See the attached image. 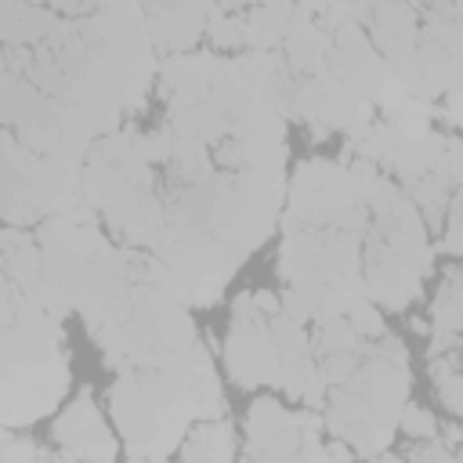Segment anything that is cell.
Instances as JSON below:
<instances>
[{
    "mask_svg": "<svg viewBox=\"0 0 463 463\" xmlns=\"http://www.w3.org/2000/svg\"><path fill=\"white\" fill-rule=\"evenodd\" d=\"M434 333L441 336H463V268H452L445 275V286L430 307Z\"/></svg>",
    "mask_w": 463,
    "mask_h": 463,
    "instance_id": "obj_21",
    "label": "cell"
},
{
    "mask_svg": "<svg viewBox=\"0 0 463 463\" xmlns=\"http://www.w3.org/2000/svg\"><path fill=\"white\" fill-rule=\"evenodd\" d=\"M362 279H365V293L373 304L387 307V311H402L420 297L423 286V271L416 264H409L402 253H394L383 239L365 235V253H362Z\"/></svg>",
    "mask_w": 463,
    "mask_h": 463,
    "instance_id": "obj_9",
    "label": "cell"
},
{
    "mask_svg": "<svg viewBox=\"0 0 463 463\" xmlns=\"http://www.w3.org/2000/svg\"><path fill=\"white\" fill-rule=\"evenodd\" d=\"M340 87H347L354 98L376 105V94L387 80V61L373 47L362 25H340L333 29V54L326 69Z\"/></svg>",
    "mask_w": 463,
    "mask_h": 463,
    "instance_id": "obj_8",
    "label": "cell"
},
{
    "mask_svg": "<svg viewBox=\"0 0 463 463\" xmlns=\"http://www.w3.org/2000/svg\"><path fill=\"white\" fill-rule=\"evenodd\" d=\"M373 463H405V459H402V456H394V452H380Z\"/></svg>",
    "mask_w": 463,
    "mask_h": 463,
    "instance_id": "obj_35",
    "label": "cell"
},
{
    "mask_svg": "<svg viewBox=\"0 0 463 463\" xmlns=\"http://www.w3.org/2000/svg\"><path fill=\"white\" fill-rule=\"evenodd\" d=\"M43 449H36L29 438H18L14 430L4 434V449H0V463H40Z\"/></svg>",
    "mask_w": 463,
    "mask_h": 463,
    "instance_id": "obj_28",
    "label": "cell"
},
{
    "mask_svg": "<svg viewBox=\"0 0 463 463\" xmlns=\"http://www.w3.org/2000/svg\"><path fill=\"white\" fill-rule=\"evenodd\" d=\"M333 33L318 22V4H297V22L282 43V58L297 80L322 76L329 69Z\"/></svg>",
    "mask_w": 463,
    "mask_h": 463,
    "instance_id": "obj_12",
    "label": "cell"
},
{
    "mask_svg": "<svg viewBox=\"0 0 463 463\" xmlns=\"http://www.w3.org/2000/svg\"><path fill=\"white\" fill-rule=\"evenodd\" d=\"M253 307H257L264 318H271V315H279V311H282V300H279L275 293L260 289V293H253Z\"/></svg>",
    "mask_w": 463,
    "mask_h": 463,
    "instance_id": "obj_33",
    "label": "cell"
},
{
    "mask_svg": "<svg viewBox=\"0 0 463 463\" xmlns=\"http://www.w3.org/2000/svg\"><path fill=\"white\" fill-rule=\"evenodd\" d=\"M344 351H362V336L351 329L347 315L318 318L315 333H311V354L315 358H329V354H344Z\"/></svg>",
    "mask_w": 463,
    "mask_h": 463,
    "instance_id": "obj_22",
    "label": "cell"
},
{
    "mask_svg": "<svg viewBox=\"0 0 463 463\" xmlns=\"http://www.w3.org/2000/svg\"><path fill=\"white\" fill-rule=\"evenodd\" d=\"M344 315H347L351 329H354L362 340H380V336H383V318H380V311H376V304H373L369 297L354 300Z\"/></svg>",
    "mask_w": 463,
    "mask_h": 463,
    "instance_id": "obj_26",
    "label": "cell"
},
{
    "mask_svg": "<svg viewBox=\"0 0 463 463\" xmlns=\"http://www.w3.org/2000/svg\"><path fill=\"white\" fill-rule=\"evenodd\" d=\"M434 383H438L441 402H445L456 416H463V365H459V369H452V373H445V376H438Z\"/></svg>",
    "mask_w": 463,
    "mask_h": 463,
    "instance_id": "obj_29",
    "label": "cell"
},
{
    "mask_svg": "<svg viewBox=\"0 0 463 463\" xmlns=\"http://www.w3.org/2000/svg\"><path fill=\"white\" fill-rule=\"evenodd\" d=\"M398 430L409 434V438H416V441H434L438 438V420L423 405H409L405 402V409L398 416Z\"/></svg>",
    "mask_w": 463,
    "mask_h": 463,
    "instance_id": "obj_27",
    "label": "cell"
},
{
    "mask_svg": "<svg viewBox=\"0 0 463 463\" xmlns=\"http://www.w3.org/2000/svg\"><path fill=\"white\" fill-rule=\"evenodd\" d=\"M58 25H61V14L54 7L14 4V0H4L0 4V36H4V47H36Z\"/></svg>",
    "mask_w": 463,
    "mask_h": 463,
    "instance_id": "obj_16",
    "label": "cell"
},
{
    "mask_svg": "<svg viewBox=\"0 0 463 463\" xmlns=\"http://www.w3.org/2000/svg\"><path fill=\"white\" fill-rule=\"evenodd\" d=\"M369 29H373V47L380 51V58L383 61L398 58L420 36V11L409 4H376L369 14Z\"/></svg>",
    "mask_w": 463,
    "mask_h": 463,
    "instance_id": "obj_17",
    "label": "cell"
},
{
    "mask_svg": "<svg viewBox=\"0 0 463 463\" xmlns=\"http://www.w3.org/2000/svg\"><path fill=\"white\" fill-rule=\"evenodd\" d=\"M315 369H318L315 354L289 358V362H282V369H279V387H282L289 398H304V387H307V380L315 376Z\"/></svg>",
    "mask_w": 463,
    "mask_h": 463,
    "instance_id": "obj_25",
    "label": "cell"
},
{
    "mask_svg": "<svg viewBox=\"0 0 463 463\" xmlns=\"http://www.w3.org/2000/svg\"><path fill=\"white\" fill-rule=\"evenodd\" d=\"M297 22V4H260L242 11V33L250 51H275L286 43L289 29Z\"/></svg>",
    "mask_w": 463,
    "mask_h": 463,
    "instance_id": "obj_18",
    "label": "cell"
},
{
    "mask_svg": "<svg viewBox=\"0 0 463 463\" xmlns=\"http://www.w3.org/2000/svg\"><path fill=\"white\" fill-rule=\"evenodd\" d=\"M109 412L116 420V430L123 434L130 459H166L192 427V416L163 409L134 373L119 376L109 387Z\"/></svg>",
    "mask_w": 463,
    "mask_h": 463,
    "instance_id": "obj_4",
    "label": "cell"
},
{
    "mask_svg": "<svg viewBox=\"0 0 463 463\" xmlns=\"http://www.w3.org/2000/svg\"><path fill=\"white\" fill-rule=\"evenodd\" d=\"M449 181H445V174L441 170H430V174H423V177H416V181H405V195L412 199V206L420 210V217H423V224H441L445 221V213H449Z\"/></svg>",
    "mask_w": 463,
    "mask_h": 463,
    "instance_id": "obj_20",
    "label": "cell"
},
{
    "mask_svg": "<svg viewBox=\"0 0 463 463\" xmlns=\"http://www.w3.org/2000/svg\"><path fill=\"white\" fill-rule=\"evenodd\" d=\"M51 438L76 463H116V438L105 427V420H101L90 391H80L76 394V402L58 416Z\"/></svg>",
    "mask_w": 463,
    "mask_h": 463,
    "instance_id": "obj_10",
    "label": "cell"
},
{
    "mask_svg": "<svg viewBox=\"0 0 463 463\" xmlns=\"http://www.w3.org/2000/svg\"><path fill=\"white\" fill-rule=\"evenodd\" d=\"M271 340L279 347V358L289 362V358H300V354H311V336L304 333V322L289 318V315H271Z\"/></svg>",
    "mask_w": 463,
    "mask_h": 463,
    "instance_id": "obj_23",
    "label": "cell"
},
{
    "mask_svg": "<svg viewBox=\"0 0 463 463\" xmlns=\"http://www.w3.org/2000/svg\"><path fill=\"white\" fill-rule=\"evenodd\" d=\"M307 449L297 412H286L275 398H257L246 412V456L250 463H300Z\"/></svg>",
    "mask_w": 463,
    "mask_h": 463,
    "instance_id": "obj_7",
    "label": "cell"
},
{
    "mask_svg": "<svg viewBox=\"0 0 463 463\" xmlns=\"http://www.w3.org/2000/svg\"><path fill=\"white\" fill-rule=\"evenodd\" d=\"M69 391V358L54 354L43 362H4V430H18L47 416Z\"/></svg>",
    "mask_w": 463,
    "mask_h": 463,
    "instance_id": "obj_5",
    "label": "cell"
},
{
    "mask_svg": "<svg viewBox=\"0 0 463 463\" xmlns=\"http://www.w3.org/2000/svg\"><path fill=\"white\" fill-rule=\"evenodd\" d=\"M438 116H441L445 123H452L456 130H463V87H456V90H449V94L441 98Z\"/></svg>",
    "mask_w": 463,
    "mask_h": 463,
    "instance_id": "obj_32",
    "label": "cell"
},
{
    "mask_svg": "<svg viewBox=\"0 0 463 463\" xmlns=\"http://www.w3.org/2000/svg\"><path fill=\"white\" fill-rule=\"evenodd\" d=\"M282 228L369 232V206L362 203L351 166H340L336 159H304L286 192Z\"/></svg>",
    "mask_w": 463,
    "mask_h": 463,
    "instance_id": "obj_3",
    "label": "cell"
},
{
    "mask_svg": "<svg viewBox=\"0 0 463 463\" xmlns=\"http://www.w3.org/2000/svg\"><path fill=\"white\" fill-rule=\"evenodd\" d=\"M83 163L29 152L11 130L0 134V210L7 228L43 224L47 217L83 203Z\"/></svg>",
    "mask_w": 463,
    "mask_h": 463,
    "instance_id": "obj_2",
    "label": "cell"
},
{
    "mask_svg": "<svg viewBox=\"0 0 463 463\" xmlns=\"http://www.w3.org/2000/svg\"><path fill=\"white\" fill-rule=\"evenodd\" d=\"M166 127L177 134V137H184V141H192V145H221L228 134H232V119H228V112H224V105L210 94V98H203V101H192V105H181V109H170L166 112Z\"/></svg>",
    "mask_w": 463,
    "mask_h": 463,
    "instance_id": "obj_15",
    "label": "cell"
},
{
    "mask_svg": "<svg viewBox=\"0 0 463 463\" xmlns=\"http://www.w3.org/2000/svg\"><path fill=\"white\" fill-rule=\"evenodd\" d=\"M221 61L224 58H217L213 51H188V54L163 58L159 61V90H163L166 105L181 109V105L210 98L217 72H221Z\"/></svg>",
    "mask_w": 463,
    "mask_h": 463,
    "instance_id": "obj_11",
    "label": "cell"
},
{
    "mask_svg": "<svg viewBox=\"0 0 463 463\" xmlns=\"http://www.w3.org/2000/svg\"><path fill=\"white\" fill-rule=\"evenodd\" d=\"M224 365L232 383L239 387H260V383H279V347L271 340V326L264 315L253 307V293H239L232 300V326L224 340Z\"/></svg>",
    "mask_w": 463,
    "mask_h": 463,
    "instance_id": "obj_6",
    "label": "cell"
},
{
    "mask_svg": "<svg viewBox=\"0 0 463 463\" xmlns=\"http://www.w3.org/2000/svg\"><path fill=\"white\" fill-rule=\"evenodd\" d=\"M130 463H166V459H130Z\"/></svg>",
    "mask_w": 463,
    "mask_h": 463,
    "instance_id": "obj_36",
    "label": "cell"
},
{
    "mask_svg": "<svg viewBox=\"0 0 463 463\" xmlns=\"http://www.w3.org/2000/svg\"><path fill=\"white\" fill-rule=\"evenodd\" d=\"M438 170L445 174L449 184L463 188V141H459V137H449V141H445V156H441V166H438Z\"/></svg>",
    "mask_w": 463,
    "mask_h": 463,
    "instance_id": "obj_30",
    "label": "cell"
},
{
    "mask_svg": "<svg viewBox=\"0 0 463 463\" xmlns=\"http://www.w3.org/2000/svg\"><path fill=\"white\" fill-rule=\"evenodd\" d=\"M300 463H351V449L344 441L333 445H311L300 452Z\"/></svg>",
    "mask_w": 463,
    "mask_h": 463,
    "instance_id": "obj_31",
    "label": "cell"
},
{
    "mask_svg": "<svg viewBox=\"0 0 463 463\" xmlns=\"http://www.w3.org/2000/svg\"><path fill=\"white\" fill-rule=\"evenodd\" d=\"M405 398H409V365L391 362L365 347L358 373L344 387H333L326 402L329 405L326 427L336 434V441L351 445V452L376 459L380 452H387L398 430Z\"/></svg>",
    "mask_w": 463,
    "mask_h": 463,
    "instance_id": "obj_1",
    "label": "cell"
},
{
    "mask_svg": "<svg viewBox=\"0 0 463 463\" xmlns=\"http://www.w3.org/2000/svg\"><path fill=\"white\" fill-rule=\"evenodd\" d=\"M148 36L163 54H188L210 22V4H148Z\"/></svg>",
    "mask_w": 463,
    "mask_h": 463,
    "instance_id": "obj_13",
    "label": "cell"
},
{
    "mask_svg": "<svg viewBox=\"0 0 463 463\" xmlns=\"http://www.w3.org/2000/svg\"><path fill=\"white\" fill-rule=\"evenodd\" d=\"M391 127V123H387ZM445 134L438 130H402V127H391V145H387V156H383V166L394 170L402 181H416L430 170L441 166V156H445Z\"/></svg>",
    "mask_w": 463,
    "mask_h": 463,
    "instance_id": "obj_14",
    "label": "cell"
},
{
    "mask_svg": "<svg viewBox=\"0 0 463 463\" xmlns=\"http://www.w3.org/2000/svg\"><path fill=\"white\" fill-rule=\"evenodd\" d=\"M232 423L228 420H210L199 423L181 449V463H235V441H232Z\"/></svg>",
    "mask_w": 463,
    "mask_h": 463,
    "instance_id": "obj_19",
    "label": "cell"
},
{
    "mask_svg": "<svg viewBox=\"0 0 463 463\" xmlns=\"http://www.w3.org/2000/svg\"><path fill=\"white\" fill-rule=\"evenodd\" d=\"M206 33L217 47H242L246 43V33H242V11H232V7H210V22H206Z\"/></svg>",
    "mask_w": 463,
    "mask_h": 463,
    "instance_id": "obj_24",
    "label": "cell"
},
{
    "mask_svg": "<svg viewBox=\"0 0 463 463\" xmlns=\"http://www.w3.org/2000/svg\"><path fill=\"white\" fill-rule=\"evenodd\" d=\"M40 463H76L72 456H65V452H43L40 456Z\"/></svg>",
    "mask_w": 463,
    "mask_h": 463,
    "instance_id": "obj_34",
    "label": "cell"
}]
</instances>
